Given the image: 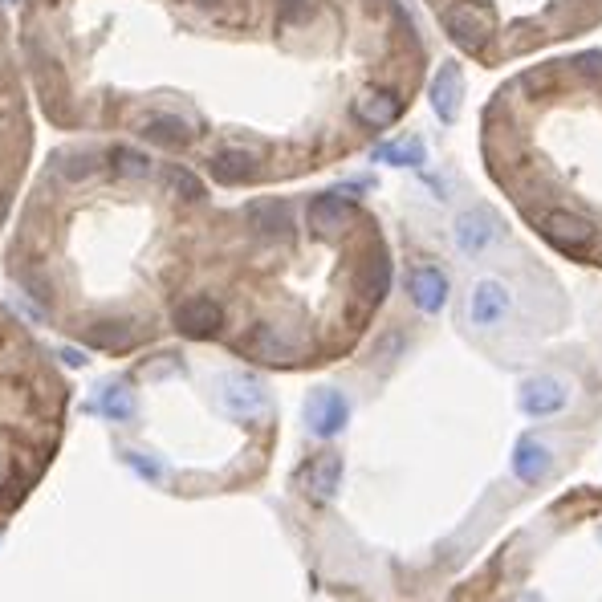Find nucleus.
<instances>
[{
    "label": "nucleus",
    "mask_w": 602,
    "mask_h": 602,
    "mask_svg": "<svg viewBox=\"0 0 602 602\" xmlns=\"http://www.w3.org/2000/svg\"><path fill=\"white\" fill-rule=\"evenodd\" d=\"M407 293H411V301H415V310L440 314L444 301H448V277H444V269H436V265H415L411 277H407Z\"/></svg>",
    "instance_id": "9d476101"
},
{
    "label": "nucleus",
    "mask_w": 602,
    "mask_h": 602,
    "mask_svg": "<svg viewBox=\"0 0 602 602\" xmlns=\"http://www.w3.org/2000/svg\"><path fill=\"white\" fill-rule=\"evenodd\" d=\"M375 159L379 163H391V167H419L428 159V151H424V143L419 139H403V143H383V147H375Z\"/></svg>",
    "instance_id": "4be33fe9"
},
{
    "label": "nucleus",
    "mask_w": 602,
    "mask_h": 602,
    "mask_svg": "<svg viewBox=\"0 0 602 602\" xmlns=\"http://www.w3.org/2000/svg\"><path fill=\"white\" fill-rule=\"evenodd\" d=\"M537 228H541V236H546L550 245H558V249H566V253H582V249H590L594 240H598L594 220H586V216H578V212H566V208L537 216Z\"/></svg>",
    "instance_id": "f257e3e1"
},
{
    "label": "nucleus",
    "mask_w": 602,
    "mask_h": 602,
    "mask_svg": "<svg viewBox=\"0 0 602 602\" xmlns=\"http://www.w3.org/2000/svg\"><path fill=\"white\" fill-rule=\"evenodd\" d=\"M127 460H131V464H135V468H139V472H143V476H147V480H155V472H159V468H155V464H151V460H147V456H139V452H131V456H127Z\"/></svg>",
    "instance_id": "bb28decb"
},
{
    "label": "nucleus",
    "mask_w": 602,
    "mask_h": 602,
    "mask_svg": "<svg viewBox=\"0 0 602 602\" xmlns=\"http://www.w3.org/2000/svg\"><path fill=\"white\" fill-rule=\"evenodd\" d=\"M387 289H391V257L383 249H375L363 265H358V293H363L371 306H379L387 297Z\"/></svg>",
    "instance_id": "2eb2a0df"
},
{
    "label": "nucleus",
    "mask_w": 602,
    "mask_h": 602,
    "mask_svg": "<svg viewBox=\"0 0 602 602\" xmlns=\"http://www.w3.org/2000/svg\"><path fill=\"white\" fill-rule=\"evenodd\" d=\"M444 25H448V37L456 45L480 49V45L489 41V33H493V13L485 5H472V0H464V5H456V9L444 13Z\"/></svg>",
    "instance_id": "39448f33"
},
{
    "label": "nucleus",
    "mask_w": 602,
    "mask_h": 602,
    "mask_svg": "<svg viewBox=\"0 0 602 602\" xmlns=\"http://www.w3.org/2000/svg\"><path fill=\"white\" fill-rule=\"evenodd\" d=\"M521 411L525 415H558L562 407H566V383L562 379H554V375H533V379H525L521 383Z\"/></svg>",
    "instance_id": "1a4fd4ad"
},
{
    "label": "nucleus",
    "mask_w": 602,
    "mask_h": 602,
    "mask_svg": "<svg viewBox=\"0 0 602 602\" xmlns=\"http://www.w3.org/2000/svg\"><path fill=\"white\" fill-rule=\"evenodd\" d=\"M143 135L159 147H188L192 143V127L184 123V118H175V114H155L143 123Z\"/></svg>",
    "instance_id": "6ab92c4d"
},
{
    "label": "nucleus",
    "mask_w": 602,
    "mask_h": 602,
    "mask_svg": "<svg viewBox=\"0 0 602 602\" xmlns=\"http://www.w3.org/2000/svg\"><path fill=\"white\" fill-rule=\"evenodd\" d=\"M224 407L236 415V419H257V415H265V407H269V391L261 387V379H253V375H232V379H224Z\"/></svg>",
    "instance_id": "6e6552de"
},
{
    "label": "nucleus",
    "mask_w": 602,
    "mask_h": 602,
    "mask_svg": "<svg viewBox=\"0 0 602 602\" xmlns=\"http://www.w3.org/2000/svg\"><path fill=\"white\" fill-rule=\"evenodd\" d=\"M196 5H204V9H212V5H220V0H196Z\"/></svg>",
    "instance_id": "cd10ccee"
},
{
    "label": "nucleus",
    "mask_w": 602,
    "mask_h": 602,
    "mask_svg": "<svg viewBox=\"0 0 602 602\" xmlns=\"http://www.w3.org/2000/svg\"><path fill=\"white\" fill-rule=\"evenodd\" d=\"M208 171H212V179H220V184H249V179H257L261 163H257V155H253V151L228 147V151L212 155Z\"/></svg>",
    "instance_id": "4468645a"
},
{
    "label": "nucleus",
    "mask_w": 602,
    "mask_h": 602,
    "mask_svg": "<svg viewBox=\"0 0 602 602\" xmlns=\"http://www.w3.org/2000/svg\"><path fill=\"white\" fill-rule=\"evenodd\" d=\"M163 184H167L179 200H200V196H204V184H200L192 171H184V167H163Z\"/></svg>",
    "instance_id": "5701e85b"
},
{
    "label": "nucleus",
    "mask_w": 602,
    "mask_h": 602,
    "mask_svg": "<svg viewBox=\"0 0 602 602\" xmlns=\"http://www.w3.org/2000/svg\"><path fill=\"white\" fill-rule=\"evenodd\" d=\"M578 70H582V74H590V78H602V53H586V57H578Z\"/></svg>",
    "instance_id": "a878e982"
},
{
    "label": "nucleus",
    "mask_w": 602,
    "mask_h": 602,
    "mask_svg": "<svg viewBox=\"0 0 602 602\" xmlns=\"http://www.w3.org/2000/svg\"><path fill=\"white\" fill-rule=\"evenodd\" d=\"M399 110H403V102H399V94H391V90H367L363 98L354 102V118H358L363 127H375V131L391 127L395 118H399Z\"/></svg>",
    "instance_id": "ddd939ff"
},
{
    "label": "nucleus",
    "mask_w": 602,
    "mask_h": 602,
    "mask_svg": "<svg viewBox=\"0 0 602 602\" xmlns=\"http://www.w3.org/2000/svg\"><path fill=\"white\" fill-rule=\"evenodd\" d=\"M94 411L114 419V424H123V419H131V411H135L131 407V391L123 383H102L98 395H94Z\"/></svg>",
    "instance_id": "aec40b11"
},
{
    "label": "nucleus",
    "mask_w": 602,
    "mask_h": 602,
    "mask_svg": "<svg viewBox=\"0 0 602 602\" xmlns=\"http://www.w3.org/2000/svg\"><path fill=\"white\" fill-rule=\"evenodd\" d=\"M90 346H102V350H123V346H135L139 342V330L131 322H102L86 334Z\"/></svg>",
    "instance_id": "412c9836"
},
{
    "label": "nucleus",
    "mask_w": 602,
    "mask_h": 602,
    "mask_svg": "<svg viewBox=\"0 0 602 602\" xmlns=\"http://www.w3.org/2000/svg\"><path fill=\"white\" fill-rule=\"evenodd\" d=\"M245 350H249L253 358H261V363H269V367H289V363H297L293 342H289L277 326H257V330L245 338Z\"/></svg>",
    "instance_id": "9b49d317"
},
{
    "label": "nucleus",
    "mask_w": 602,
    "mask_h": 602,
    "mask_svg": "<svg viewBox=\"0 0 602 602\" xmlns=\"http://www.w3.org/2000/svg\"><path fill=\"white\" fill-rule=\"evenodd\" d=\"M346 419H350V399L338 391V387H318L310 391L306 399V428L318 436V440H330L346 428Z\"/></svg>",
    "instance_id": "f03ea898"
},
{
    "label": "nucleus",
    "mask_w": 602,
    "mask_h": 602,
    "mask_svg": "<svg viewBox=\"0 0 602 602\" xmlns=\"http://www.w3.org/2000/svg\"><path fill=\"white\" fill-rule=\"evenodd\" d=\"M301 493H306L310 501H318V505H326L334 493H338V485H342V460H338V452H318V456H310L306 464H301Z\"/></svg>",
    "instance_id": "423d86ee"
},
{
    "label": "nucleus",
    "mask_w": 602,
    "mask_h": 602,
    "mask_svg": "<svg viewBox=\"0 0 602 602\" xmlns=\"http://www.w3.org/2000/svg\"><path fill=\"white\" fill-rule=\"evenodd\" d=\"M509 306H513V293L497 277H480L472 285V293H468V322L480 326V330H489V326L505 322Z\"/></svg>",
    "instance_id": "20e7f679"
},
{
    "label": "nucleus",
    "mask_w": 602,
    "mask_h": 602,
    "mask_svg": "<svg viewBox=\"0 0 602 602\" xmlns=\"http://www.w3.org/2000/svg\"><path fill=\"white\" fill-rule=\"evenodd\" d=\"M249 224H253L261 236H269V240H285V236L293 232V212H289V204H281V200H261V204L249 208Z\"/></svg>",
    "instance_id": "a211bd4d"
},
{
    "label": "nucleus",
    "mask_w": 602,
    "mask_h": 602,
    "mask_svg": "<svg viewBox=\"0 0 602 602\" xmlns=\"http://www.w3.org/2000/svg\"><path fill=\"white\" fill-rule=\"evenodd\" d=\"M460 98H464V78L456 62H444L440 74L432 78V110L440 114V123H456L460 114Z\"/></svg>",
    "instance_id": "f8f14e48"
},
{
    "label": "nucleus",
    "mask_w": 602,
    "mask_h": 602,
    "mask_svg": "<svg viewBox=\"0 0 602 602\" xmlns=\"http://www.w3.org/2000/svg\"><path fill=\"white\" fill-rule=\"evenodd\" d=\"M62 171H66V179H86V175H94V171H98V155L78 151V155H70V159L62 163Z\"/></svg>",
    "instance_id": "393cba45"
},
{
    "label": "nucleus",
    "mask_w": 602,
    "mask_h": 602,
    "mask_svg": "<svg viewBox=\"0 0 602 602\" xmlns=\"http://www.w3.org/2000/svg\"><path fill=\"white\" fill-rule=\"evenodd\" d=\"M452 236H456V249L464 257H480V253H489L501 240V220L489 208H468V212L456 216Z\"/></svg>",
    "instance_id": "7ed1b4c3"
},
{
    "label": "nucleus",
    "mask_w": 602,
    "mask_h": 602,
    "mask_svg": "<svg viewBox=\"0 0 602 602\" xmlns=\"http://www.w3.org/2000/svg\"><path fill=\"white\" fill-rule=\"evenodd\" d=\"M110 163H114L118 175H131V179H143V175L151 171L147 155H143V151H131V147H114V151H110Z\"/></svg>",
    "instance_id": "b1692460"
},
{
    "label": "nucleus",
    "mask_w": 602,
    "mask_h": 602,
    "mask_svg": "<svg viewBox=\"0 0 602 602\" xmlns=\"http://www.w3.org/2000/svg\"><path fill=\"white\" fill-rule=\"evenodd\" d=\"M220 326H224V310L212 297H192L175 310V330L184 338H212L220 334Z\"/></svg>",
    "instance_id": "0eeeda50"
},
{
    "label": "nucleus",
    "mask_w": 602,
    "mask_h": 602,
    "mask_svg": "<svg viewBox=\"0 0 602 602\" xmlns=\"http://www.w3.org/2000/svg\"><path fill=\"white\" fill-rule=\"evenodd\" d=\"M350 216H354V208H350L338 192H326V196H318V200L310 204V228L322 232V236L342 232V228L350 224Z\"/></svg>",
    "instance_id": "dca6fc26"
},
{
    "label": "nucleus",
    "mask_w": 602,
    "mask_h": 602,
    "mask_svg": "<svg viewBox=\"0 0 602 602\" xmlns=\"http://www.w3.org/2000/svg\"><path fill=\"white\" fill-rule=\"evenodd\" d=\"M513 472L525 480V485H537V480L550 472V448L533 436H521L513 448Z\"/></svg>",
    "instance_id": "f3484780"
}]
</instances>
